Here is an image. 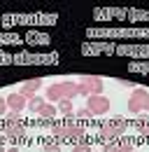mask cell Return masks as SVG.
Segmentation results:
<instances>
[{
	"mask_svg": "<svg viewBox=\"0 0 149 152\" xmlns=\"http://www.w3.org/2000/svg\"><path fill=\"white\" fill-rule=\"evenodd\" d=\"M82 49H84L86 54H91V52H93V54H95V52H110L112 47H110V45H105V47H103V45H93V47H91V45H84Z\"/></svg>",
	"mask_w": 149,
	"mask_h": 152,
	"instance_id": "obj_18",
	"label": "cell"
},
{
	"mask_svg": "<svg viewBox=\"0 0 149 152\" xmlns=\"http://www.w3.org/2000/svg\"><path fill=\"white\" fill-rule=\"evenodd\" d=\"M37 115H40V117H44V119L49 122V119H51V117L56 115V105H51V103H47V105H44V108H42V110H40Z\"/></svg>",
	"mask_w": 149,
	"mask_h": 152,
	"instance_id": "obj_16",
	"label": "cell"
},
{
	"mask_svg": "<svg viewBox=\"0 0 149 152\" xmlns=\"http://www.w3.org/2000/svg\"><path fill=\"white\" fill-rule=\"evenodd\" d=\"M5 133H7L9 138L21 140V138L26 136V126H23V124H19V122H5Z\"/></svg>",
	"mask_w": 149,
	"mask_h": 152,
	"instance_id": "obj_10",
	"label": "cell"
},
{
	"mask_svg": "<svg viewBox=\"0 0 149 152\" xmlns=\"http://www.w3.org/2000/svg\"><path fill=\"white\" fill-rule=\"evenodd\" d=\"M128 110L133 115L149 113V89H142V87H135L133 89L130 101H128Z\"/></svg>",
	"mask_w": 149,
	"mask_h": 152,
	"instance_id": "obj_4",
	"label": "cell"
},
{
	"mask_svg": "<svg viewBox=\"0 0 149 152\" xmlns=\"http://www.w3.org/2000/svg\"><path fill=\"white\" fill-rule=\"evenodd\" d=\"M86 108L93 113V117H95V115H107L110 113V98H105L103 94L89 96V98H86Z\"/></svg>",
	"mask_w": 149,
	"mask_h": 152,
	"instance_id": "obj_6",
	"label": "cell"
},
{
	"mask_svg": "<svg viewBox=\"0 0 149 152\" xmlns=\"http://www.w3.org/2000/svg\"><path fill=\"white\" fill-rule=\"evenodd\" d=\"M26 105H28V98L21 96L19 91H14V94L7 96V108H9V113H21Z\"/></svg>",
	"mask_w": 149,
	"mask_h": 152,
	"instance_id": "obj_7",
	"label": "cell"
},
{
	"mask_svg": "<svg viewBox=\"0 0 149 152\" xmlns=\"http://www.w3.org/2000/svg\"><path fill=\"white\" fill-rule=\"evenodd\" d=\"M21 38L17 33H0V45H19Z\"/></svg>",
	"mask_w": 149,
	"mask_h": 152,
	"instance_id": "obj_13",
	"label": "cell"
},
{
	"mask_svg": "<svg viewBox=\"0 0 149 152\" xmlns=\"http://www.w3.org/2000/svg\"><path fill=\"white\" fill-rule=\"evenodd\" d=\"M107 126H112V129H114V131L119 133V136H124V131H126V126H128V124H126L124 119H119V117H114V119H112V122L107 124Z\"/></svg>",
	"mask_w": 149,
	"mask_h": 152,
	"instance_id": "obj_14",
	"label": "cell"
},
{
	"mask_svg": "<svg viewBox=\"0 0 149 152\" xmlns=\"http://www.w3.org/2000/svg\"><path fill=\"white\" fill-rule=\"evenodd\" d=\"M26 40H28V42H33V45H47L51 38H49V35H44V33H28Z\"/></svg>",
	"mask_w": 149,
	"mask_h": 152,
	"instance_id": "obj_12",
	"label": "cell"
},
{
	"mask_svg": "<svg viewBox=\"0 0 149 152\" xmlns=\"http://www.w3.org/2000/svg\"><path fill=\"white\" fill-rule=\"evenodd\" d=\"M42 89V80H37V77H33V80H28L26 84H21V89H19V94L26 96L28 101L33 98V96H37V91Z\"/></svg>",
	"mask_w": 149,
	"mask_h": 152,
	"instance_id": "obj_8",
	"label": "cell"
},
{
	"mask_svg": "<svg viewBox=\"0 0 149 152\" xmlns=\"http://www.w3.org/2000/svg\"><path fill=\"white\" fill-rule=\"evenodd\" d=\"M7 110H9V108H7V98H0V117H5Z\"/></svg>",
	"mask_w": 149,
	"mask_h": 152,
	"instance_id": "obj_21",
	"label": "cell"
},
{
	"mask_svg": "<svg viewBox=\"0 0 149 152\" xmlns=\"http://www.w3.org/2000/svg\"><path fill=\"white\" fill-rule=\"evenodd\" d=\"M58 110L63 115H72V101H58Z\"/></svg>",
	"mask_w": 149,
	"mask_h": 152,
	"instance_id": "obj_19",
	"label": "cell"
},
{
	"mask_svg": "<svg viewBox=\"0 0 149 152\" xmlns=\"http://www.w3.org/2000/svg\"><path fill=\"white\" fill-rule=\"evenodd\" d=\"M74 115H77V117H82V119H91V117H93V113L89 110V108H82V110H77Z\"/></svg>",
	"mask_w": 149,
	"mask_h": 152,
	"instance_id": "obj_20",
	"label": "cell"
},
{
	"mask_svg": "<svg viewBox=\"0 0 149 152\" xmlns=\"http://www.w3.org/2000/svg\"><path fill=\"white\" fill-rule=\"evenodd\" d=\"M82 84L89 89V94L91 96H98L103 91V80L100 77H91V75H82Z\"/></svg>",
	"mask_w": 149,
	"mask_h": 152,
	"instance_id": "obj_9",
	"label": "cell"
},
{
	"mask_svg": "<svg viewBox=\"0 0 149 152\" xmlns=\"http://www.w3.org/2000/svg\"><path fill=\"white\" fill-rule=\"evenodd\" d=\"M44 105H47V103H44V98H37V96H33V98L28 101V108H30L33 113H40Z\"/></svg>",
	"mask_w": 149,
	"mask_h": 152,
	"instance_id": "obj_15",
	"label": "cell"
},
{
	"mask_svg": "<svg viewBox=\"0 0 149 152\" xmlns=\"http://www.w3.org/2000/svg\"><path fill=\"white\" fill-rule=\"evenodd\" d=\"M2 26L5 28H12V26H17V23H28V26H33V23H56L58 17L56 14H7V17H2Z\"/></svg>",
	"mask_w": 149,
	"mask_h": 152,
	"instance_id": "obj_1",
	"label": "cell"
},
{
	"mask_svg": "<svg viewBox=\"0 0 149 152\" xmlns=\"http://www.w3.org/2000/svg\"><path fill=\"white\" fill-rule=\"evenodd\" d=\"M5 122H19V113H7V119Z\"/></svg>",
	"mask_w": 149,
	"mask_h": 152,
	"instance_id": "obj_23",
	"label": "cell"
},
{
	"mask_svg": "<svg viewBox=\"0 0 149 152\" xmlns=\"http://www.w3.org/2000/svg\"><path fill=\"white\" fill-rule=\"evenodd\" d=\"M77 94H79L77 82H56L51 87H47V98L49 101H72Z\"/></svg>",
	"mask_w": 149,
	"mask_h": 152,
	"instance_id": "obj_3",
	"label": "cell"
},
{
	"mask_svg": "<svg viewBox=\"0 0 149 152\" xmlns=\"http://www.w3.org/2000/svg\"><path fill=\"white\" fill-rule=\"evenodd\" d=\"M44 152H61V148H58V143H47Z\"/></svg>",
	"mask_w": 149,
	"mask_h": 152,
	"instance_id": "obj_22",
	"label": "cell"
},
{
	"mask_svg": "<svg viewBox=\"0 0 149 152\" xmlns=\"http://www.w3.org/2000/svg\"><path fill=\"white\" fill-rule=\"evenodd\" d=\"M91 38H103V35H107V38H149V31L147 28H89L86 31Z\"/></svg>",
	"mask_w": 149,
	"mask_h": 152,
	"instance_id": "obj_2",
	"label": "cell"
},
{
	"mask_svg": "<svg viewBox=\"0 0 149 152\" xmlns=\"http://www.w3.org/2000/svg\"><path fill=\"white\" fill-rule=\"evenodd\" d=\"M133 124H135V129H137V131L142 133V131H147V129H149V117H145V113H142V117H137Z\"/></svg>",
	"mask_w": 149,
	"mask_h": 152,
	"instance_id": "obj_17",
	"label": "cell"
},
{
	"mask_svg": "<svg viewBox=\"0 0 149 152\" xmlns=\"http://www.w3.org/2000/svg\"><path fill=\"white\" fill-rule=\"evenodd\" d=\"M0 152H5V148H2V145H0Z\"/></svg>",
	"mask_w": 149,
	"mask_h": 152,
	"instance_id": "obj_25",
	"label": "cell"
},
{
	"mask_svg": "<svg viewBox=\"0 0 149 152\" xmlns=\"http://www.w3.org/2000/svg\"><path fill=\"white\" fill-rule=\"evenodd\" d=\"M12 63H58V54H12Z\"/></svg>",
	"mask_w": 149,
	"mask_h": 152,
	"instance_id": "obj_5",
	"label": "cell"
},
{
	"mask_svg": "<svg viewBox=\"0 0 149 152\" xmlns=\"http://www.w3.org/2000/svg\"><path fill=\"white\" fill-rule=\"evenodd\" d=\"M7 152H19V150H17V148H12V150H7Z\"/></svg>",
	"mask_w": 149,
	"mask_h": 152,
	"instance_id": "obj_24",
	"label": "cell"
},
{
	"mask_svg": "<svg viewBox=\"0 0 149 152\" xmlns=\"http://www.w3.org/2000/svg\"><path fill=\"white\" fill-rule=\"evenodd\" d=\"M116 138H119V133L114 131L112 126H107V124H105V126L100 129V140H105V143H112V140H116Z\"/></svg>",
	"mask_w": 149,
	"mask_h": 152,
	"instance_id": "obj_11",
	"label": "cell"
}]
</instances>
